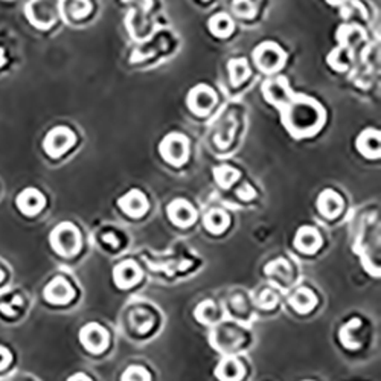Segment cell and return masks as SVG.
I'll return each instance as SVG.
<instances>
[{
    "label": "cell",
    "instance_id": "cell-1",
    "mask_svg": "<svg viewBox=\"0 0 381 381\" xmlns=\"http://www.w3.org/2000/svg\"><path fill=\"white\" fill-rule=\"evenodd\" d=\"M281 110V121L285 130L294 139H308L322 130L326 121V112L317 99L294 93L293 98Z\"/></svg>",
    "mask_w": 381,
    "mask_h": 381
},
{
    "label": "cell",
    "instance_id": "cell-2",
    "mask_svg": "<svg viewBox=\"0 0 381 381\" xmlns=\"http://www.w3.org/2000/svg\"><path fill=\"white\" fill-rule=\"evenodd\" d=\"M253 65L266 75H276L284 67L287 52L275 42H264L253 49Z\"/></svg>",
    "mask_w": 381,
    "mask_h": 381
},
{
    "label": "cell",
    "instance_id": "cell-3",
    "mask_svg": "<svg viewBox=\"0 0 381 381\" xmlns=\"http://www.w3.org/2000/svg\"><path fill=\"white\" fill-rule=\"evenodd\" d=\"M51 246L61 256H74L81 248V235L72 223H60L51 232Z\"/></svg>",
    "mask_w": 381,
    "mask_h": 381
},
{
    "label": "cell",
    "instance_id": "cell-4",
    "mask_svg": "<svg viewBox=\"0 0 381 381\" xmlns=\"http://www.w3.org/2000/svg\"><path fill=\"white\" fill-rule=\"evenodd\" d=\"M162 159L173 167H182L189 158V141L182 133H169L159 145Z\"/></svg>",
    "mask_w": 381,
    "mask_h": 381
},
{
    "label": "cell",
    "instance_id": "cell-5",
    "mask_svg": "<svg viewBox=\"0 0 381 381\" xmlns=\"http://www.w3.org/2000/svg\"><path fill=\"white\" fill-rule=\"evenodd\" d=\"M75 133L67 127H56L52 128L48 135H46L43 141L44 153L52 159L61 158L75 145Z\"/></svg>",
    "mask_w": 381,
    "mask_h": 381
},
{
    "label": "cell",
    "instance_id": "cell-6",
    "mask_svg": "<svg viewBox=\"0 0 381 381\" xmlns=\"http://www.w3.org/2000/svg\"><path fill=\"white\" fill-rule=\"evenodd\" d=\"M294 92L290 87V83L285 76L271 75L269 80L262 84V96L269 104L276 108L284 107L293 98Z\"/></svg>",
    "mask_w": 381,
    "mask_h": 381
},
{
    "label": "cell",
    "instance_id": "cell-7",
    "mask_svg": "<svg viewBox=\"0 0 381 381\" xmlns=\"http://www.w3.org/2000/svg\"><path fill=\"white\" fill-rule=\"evenodd\" d=\"M217 101H219V96H217V93L211 85L198 84L189 90L188 98H186V104H188V108L194 115L206 116L208 113H211Z\"/></svg>",
    "mask_w": 381,
    "mask_h": 381
},
{
    "label": "cell",
    "instance_id": "cell-8",
    "mask_svg": "<svg viewBox=\"0 0 381 381\" xmlns=\"http://www.w3.org/2000/svg\"><path fill=\"white\" fill-rule=\"evenodd\" d=\"M211 341L215 349L223 353H232L241 346L243 336L241 331L232 323H219L212 331Z\"/></svg>",
    "mask_w": 381,
    "mask_h": 381
},
{
    "label": "cell",
    "instance_id": "cell-9",
    "mask_svg": "<svg viewBox=\"0 0 381 381\" xmlns=\"http://www.w3.org/2000/svg\"><path fill=\"white\" fill-rule=\"evenodd\" d=\"M81 345L92 354H99L108 346V334L99 323H87L80 330Z\"/></svg>",
    "mask_w": 381,
    "mask_h": 381
},
{
    "label": "cell",
    "instance_id": "cell-10",
    "mask_svg": "<svg viewBox=\"0 0 381 381\" xmlns=\"http://www.w3.org/2000/svg\"><path fill=\"white\" fill-rule=\"evenodd\" d=\"M167 214L168 219L178 228H188L197 220L196 208H194L189 201H186L183 198L171 201L167 208Z\"/></svg>",
    "mask_w": 381,
    "mask_h": 381
},
{
    "label": "cell",
    "instance_id": "cell-11",
    "mask_svg": "<svg viewBox=\"0 0 381 381\" xmlns=\"http://www.w3.org/2000/svg\"><path fill=\"white\" fill-rule=\"evenodd\" d=\"M44 299L52 305H65L74 298V289L63 276L53 278L43 291Z\"/></svg>",
    "mask_w": 381,
    "mask_h": 381
},
{
    "label": "cell",
    "instance_id": "cell-12",
    "mask_svg": "<svg viewBox=\"0 0 381 381\" xmlns=\"http://www.w3.org/2000/svg\"><path fill=\"white\" fill-rule=\"evenodd\" d=\"M118 206L122 209V212L131 217V219H141L149 211V200L145 194L139 189H131L126 196H122L118 201Z\"/></svg>",
    "mask_w": 381,
    "mask_h": 381
},
{
    "label": "cell",
    "instance_id": "cell-13",
    "mask_svg": "<svg viewBox=\"0 0 381 381\" xmlns=\"http://www.w3.org/2000/svg\"><path fill=\"white\" fill-rule=\"evenodd\" d=\"M15 203H17V208L22 214H25L28 217H34L42 212V209L46 205V198L38 189L26 188L25 191H22L19 194Z\"/></svg>",
    "mask_w": 381,
    "mask_h": 381
},
{
    "label": "cell",
    "instance_id": "cell-14",
    "mask_svg": "<svg viewBox=\"0 0 381 381\" xmlns=\"http://www.w3.org/2000/svg\"><path fill=\"white\" fill-rule=\"evenodd\" d=\"M357 150L368 159H378L381 154L380 131L375 128H366L357 137Z\"/></svg>",
    "mask_w": 381,
    "mask_h": 381
},
{
    "label": "cell",
    "instance_id": "cell-15",
    "mask_svg": "<svg viewBox=\"0 0 381 381\" xmlns=\"http://www.w3.org/2000/svg\"><path fill=\"white\" fill-rule=\"evenodd\" d=\"M364 40H366V33L359 25H344L337 31L339 48L349 52H354Z\"/></svg>",
    "mask_w": 381,
    "mask_h": 381
},
{
    "label": "cell",
    "instance_id": "cell-16",
    "mask_svg": "<svg viewBox=\"0 0 381 381\" xmlns=\"http://www.w3.org/2000/svg\"><path fill=\"white\" fill-rule=\"evenodd\" d=\"M113 279L119 289H130L141 279V269L135 261H124L115 267Z\"/></svg>",
    "mask_w": 381,
    "mask_h": 381
},
{
    "label": "cell",
    "instance_id": "cell-17",
    "mask_svg": "<svg viewBox=\"0 0 381 381\" xmlns=\"http://www.w3.org/2000/svg\"><path fill=\"white\" fill-rule=\"evenodd\" d=\"M317 211L321 212L325 219H336V217L344 209V200L339 196L336 191L325 189L321 192V196L317 197Z\"/></svg>",
    "mask_w": 381,
    "mask_h": 381
},
{
    "label": "cell",
    "instance_id": "cell-18",
    "mask_svg": "<svg viewBox=\"0 0 381 381\" xmlns=\"http://www.w3.org/2000/svg\"><path fill=\"white\" fill-rule=\"evenodd\" d=\"M294 246L304 253H314L322 246V237L317 229L311 226H302L294 237Z\"/></svg>",
    "mask_w": 381,
    "mask_h": 381
},
{
    "label": "cell",
    "instance_id": "cell-19",
    "mask_svg": "<svg viewBox=\"0 0 381 381\" xmlns=\"http://www.w3.org/2000/svg\"><path fill=\"white\" fill-rule=\"evenodd\" d=\"M215 375L220 381H241L244 377V364L237 357L228 355L217 364Z\"/></svg>",
    "mask_w": 381,
    "mask_h": 381
},
{
    "label": "cell",
    "instance_id": "cell-20",
    "mask_svg": "<svg viewBox=\"0 0 381 381\" xmlns=\"http://www.w3.org/2000/svg\"><path fill=\"white\" fill-rule=\"evenodd\" d=\"M339 337L344 346L348 349L360 348L363 341V325L360 319H353V321H349L346 325L341 326Z\"/></svg>",
    "mask_w": 381,
    "mask_h": 381
},
{
    "label": "cell",
    "instance_id": "cell-21",
    "mask_svg": "<svg viewBox=\"0 0 381 381\" xmlns=\"http://www.w3.org/2000/svg\"><path fill=\"white\" fill-rule=\"evenodd\" d=\"M289 304L294 311H298L300 314H305L316 307L317 299L314 291L308 289V287H299V289L291 293V296L289 298Z\"/></svg>",
    "mask_w": 381,
    "mask_h": 381
},
{
    "label": "cell",
    "instance_id": "cell-22",
    "mask_svg": "<svg viewBox=\"0 0 381 381\" xmlns=\"http://www.w3.org/2000/svg\"><path fill=\"white\" fill-rule=\"evenodd\" d=\"M203 224L208 232L214 233V235H220L224 230L229 228L230 217L223 209H211L205 214Z\"/></svg>",
    "mask_w": 381,
    "mask_h": 381
},
{
    "label": "cell",
    "instance_id": "cell-23",
    "mask_svg": "<svg viewBox=\"0 0 381 381\" xmlns=\"http://www.w3.org/2000/svg\"><path fill=\"white\" fill-rule=\"evenodd\" d=\"M233 28H235L233 20L226 12L215 14L209 20V31H211L212 35L219 38H228L233 33Z\"/></svg>",
    "mask_w": 381,
    "mask_h": 381
},
{
    "label": "cell",
    "instance_id": "cell-24",
    "mask_svg": "<svg viewBox=\"0 0 381 381\" xmlns=\"http://www.w3.org/2000/svg\"><path fill=\"white\" fill-rule=\"evenodd\" d=\"M194 316H196L200 323H219L220 322V308L217 307L214 300H203L197 305L196 311H194Z\"/></svg>",
    "mask_w": 381,
    "mask_h": 381
},
{
    "label": "cell",
    "instance_id": "cell-25",
    "mask_svg": "<svg viewBox=\"0 0 381 381\" xmlns=\"http://www.w3.org/2000/svg\"><path fill=\"white\" fill-rule=\"evenodd\" d=\"M229 80L232 85L243 84L248 76H251V66H248L246 58H233L228 63Z\"/></svg>",
    "mask_w": 381,
    "mask_h": 381
},
{
    "label": "cell",
    "instance_id": "cell-26",
    "mask_svg": "<svg viewBox=\"0 0 381 381\" xmlns=\"http://www.w3.org/2000/svg\"><path fill=\"white\" fill-rule=\"evenodd\" d=\"M130 325L137 334H146L154 325V319L149 310L136 308L133 313L130 314Z\"/></svg>",
    "mask_w": 381,
    "mask_h": 381
},
{
    "label": "cell",
    "instance_id": "cell-27",
    "mask_svg": "<svg viewBox=\"0 0 381 381\" xmlns=\"http://www.w3.org/2000/svg\"><path fill=\"white\" fill-rule=\"evenodd\" d=\"M228 313H230V316L238 322L246 321L251 316V308H248V304L243 294H235V296H232L228 300Z\"/></svg>",
    "mask_w": 381,
    "mask_h": 381
},
{
    "label": "cell",
    "instance_id": "cell-28",
    "mask_svg": "<svg viewBox=\"0 0 381 381\" xmlns=\"http://www.w3.org/2000/svg\"><path fill=\"white\" fill-rule=\"evenodd\" d=\"M266 273L271 278L278 279V281H284L287 282L291 276V267L290 264L287 262L284 258H278L275 261H271L270 264L266 266Z\"/></svg>",
    "mask_w": 381,
    "mask_h": 381
},
{
    "label": "cell",
    "instance_id": "cell-29",
    "mask_svg": "<svg viewBox=\"0 0 381 381\" xmlns=\"http://www.w3.org/2000/svg\"><path fill=\"white\" fill-rule=\"evenodd\" d=\"M214 177H215V182L219 183L221 188L228 189L233 183L238 182L239 171L229 167V165H221V167H217L214 169Z\"/></svg>",
    "mask_w": 381,
    "mask_h": 381
},
{
    "label": "cell",
    "instance_id": "cell-30",
    "mask_svg": "<svg viewBox=\"0 0 381 381\" xmlns=\"http://www.w3.org/2000/svg\"><path fill=\"white\" fill-rule=\"evenodd\" d=\"M351 61H353L351 52L344 49V48H336L328 56L330 66L337 72H345L349 67V65H351Z\"/></svg>",
    "mask_w": 381,
    "mask_h": 381
},
{
    "label": "cell",
    "instance_id": "cell-31",
    "mask_svg": "<svg viewBox=\"0 0 381 381\" xmlns=\"http://www.w3.org/2000/svg\"><path fill=\"white\" fill-rule=\"evenodd\" d=\"M121 381H151V374L144 366H128L121 377Z\"/></svg>",
    "mask_w": 381,
    "mask_h": 381
},
{
    "label": "cell",
    "instance_id": "cell-32",
    "mask_svg": "<svg viewBox=\"0 0 381 381\" xmlns=\"http://www.w3.org/2000/svg\"><path fill=\"white\" fill-rule=\"evenodd\" d=\"M233 12L241 19H252L256 14V8L252 0H233Z\"/></svg>",
    "mask_w": 381,
    "mask_h": 381
},
{
    "label": "cell",
    "instance_id": "cell-33",
    "mask_svg": "<svg viewBox=\"0 0 381 381\" xmlns=\"http://www.w3.org/2000/svg\"><path fill=\"white\" fill-rule=\"evenodd\" d=\"M278 304V294L271 289H262L258 294V305L264 310L275 308Z\"/></svg>",
    "mask_w": 381,
    "mask_h": 381
},
{
    "label": "cell",
    "instance_id": "cell-34",
    "mask_svg": "<svg viewBox=\"0 0 381 381\" xmlns=\"http://www.w3.org/2000/svg\"><path fill=\"white\" fill-rule=\"evenodd\" d=\"M10 362H11L10 351H8L6 348L0 346V371L5 369L8 366V364H10Z\"/></svg>",
    "mask_w": 381,
    "mask_h": 381
},
{
    "label": "cell",
    "instance_id": "cell-35",
    "mask_svg": "<svg viewBox=\"0 0 381 381\" xmlns=\"http://www.w3.org/2000/svg\"><path fill=\"white\" fill-rule=\"evenodd\" d=\"M103 239H104V243H107V244H110V246H112V248H115L116 246H118V244H119V241L115 238V235H113V233H105V235L103 237Z\"/></svg>",
    "mask_w": 381,
    "mask_h": 381
},
{
    "label": "cell",
    "instance_id": "cell-36",
    "mask_svg": "<svg viewBox=\"0 0 381 381\" xmlns=\"http://www.w3.org/2000/svg\"><path fill=\"white\" fill-rule=\"evenodd\" d=\"M67 381H93V380L89 375H85V374H81V372H78V374L72 375Z\"/></svg>",
    "mask_w": 381,
    "mask_h": 381
},
{
    "label": "cell",
    "instance_id": "cell-37",
    "mask_svg": "<svg viewBox=\"0 0 381 381\" xmlns=\"http://www.w3.org/2000/svg\"><path fill=\"white\" fill-rule=\"evenodd\" d=\"M326 2L331 3V5H334V6H339V5H341V3H345L346 0H326Z\"/></svg>",
    "mask_w": 381,
    "mask_h": 381
},
{
    "label": "cell",
    "instance_id": "cell-38",
    "mask_svg": "<svg viewBox=\"0 0 381 381\" xmlns=\"http://www.w3.org/2000/svg\"><path fill=\"white\" fill-rule=\"evenodd\" d=\"M5 61H6V58H5V53H3V49H0V67H2V66L5 65Z\"/></svg>",
    "mask_w": 381,
    "mask_h": 381
},
{
    "label": "cell",
    "instance_id": "cell-39",
    "mask_svg": "<svg viewBox=\"0 0 381 381\" xmlns=\"http://www.w3.org/2000/svg\"><path fill=\"white\" fill-rule=\"evenodd\" d=\"M2 278H3V275H2V271H0V281H2Z\"/></svg>",
    "mask_w": 381,
    "mask_h": 381
}]
</instances>
